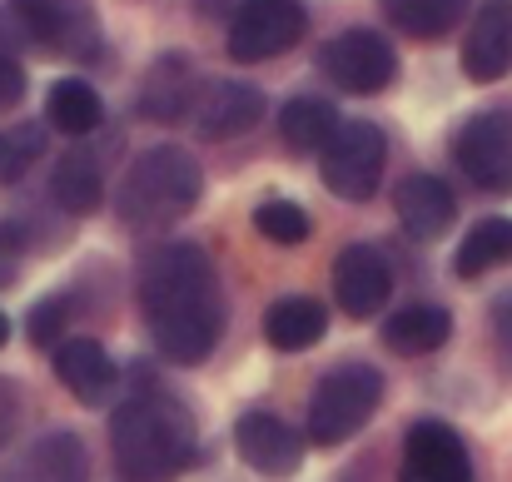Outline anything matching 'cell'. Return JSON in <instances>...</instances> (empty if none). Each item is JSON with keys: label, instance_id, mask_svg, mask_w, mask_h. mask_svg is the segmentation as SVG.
Here are the masks:
<instances>
[{"label": "cell", "instance_id": "6da1fadb", "mask_svg": "<svg viewBox=\"0 0 512 482\" xmlns=\"http://www.w3.org/2000/svg\"><path fill=\"white\" fill-rule=\"evenodd\" d=\"M140 314L155 333V348L199 368L219 333H224V294H219V274L209 264V254L199 244H160L140 259Z\"/></svg>", "mask_w": 512, "mask_h": 482}, {"label": "cell", "instance_id": "7a4b0ae2", "mask_svg": "<svg viewBox=\"0 0 512 482\" xmlns=\"http://www.w3.org/2000/svg\"><path fill=\"white\" fill-rule=\"evenodd\" d=\"M110 453L125 482H174L194 463V418L170 393H140L115 408Z\"/></svg>", "mask_w": 512, "mask_h": 482}, {"label": "cell", "instance_id": "3957f363", "mask_svg": "<svg viewBox=\"0 0 512 482\" xmlns=\"http://www.w3.org/2000/svg\"><path fill=\"white\" fill-rule=\"evenodd\" d=\"M204 194V169L179 145H155L125 169L115 209L130 229H170Z\"/></svg>", "mask_w": 512, "mask_h": 482}, {"label": "cell", "instance_id": "277c9868", "mask_svg": "<svg viewBox=\"0 0 512 482\" xmlns=\"http://www.w3.org/2000/svg\"><path fill=\"white\" fill-rule=\"evenodd\" d=\"M383 373L373 363H343V368H329L309 398V418H304V433L309 443L319 448H339L348 443L358 428H368V418L378 413L383 403Z\"/></svg>", "mask_w": 512, "mask_h": 482}, {"label": "cell", "instance_id": "5b68a950", "mask_svg": "<svg viewBox=\"0 0 512 482\" xmlns=\"http://www.w3.org/2000/svg\"><path fill=\"white\" fill-rule=\"evenodd\" d=\"M383 164H388V140L373 120H339V130L319 150V174L329 194H339L348 204H363L378 194Z\"/></svg>", "mask_w": 512, "mask_h": 482}, {"label": "cell", "instance_id": "8992f818", "mask_svg": "<svg viewBox=\"0 0 512 482\" xmlns=\"http://www.w3.org/2000/svg\"><path fill=\"white\" fill-rule=\"evenodd\" d=\"M10 20L25 40H35L50 55H70V60L100 55L95 0H10Z\"/></svg>", "mask_w": 512, "mask_h": 482}, {"label": "cell", "instance_id": "52a82bcc", "mask_svg": "<svg viewBox=\"0 0 512 482\" xmlns=\"http://www.w3.org/2000/svg\"><path fill=\"white\" fill-rule=\"evenodd\" d=\"M304 25H309L304 0H244L229 25V55L239 65L274 60L304 40Z\"/></svg>", "mask_w": 512, "mask_h": 482}, {"label": "cell", "instance_id": "ba28073f", "mask_svg": "<svg viewBox=\"0 0 512 482\" xmlns=\"http://www.w3.org/2000/svg\"><path fill=\"white\" fill-rule=\"evenodd\" d=\"M319 70L348 95H378L398 80V50L378 30H343L319 50Z\"/></svg>", "mask_w": 512, "mask_h": 482}, {"label": "cell", "instance_id": "9c48e42d", "mask_svg": "<svg viewBox=\"0 0 512 482\" xmlns=\"http://www.w3.org/2000/svg\"><path fill=\"white\" fill-rule=\"evenodd\" d=\"M453 160L478 189L512 194V110H483L463 120L453 135Z\"/></svg>", "mask_w": 512, "mask_h": 482}, {"label": "cell", "instance_id": "30bf717a", "mask_svg": "<svg viewBox=\"0 0 512 482\" xmlns=\"http://www.w3.org/2000/svg\"><path fill=\"white\" fill-rule=\"evenodd\" d=\"M398 482H473V458H468L463 438L448 423L418 418L403 438Z\"/></svg>", "mask_w": 512, "mask_h": 482}, {"label": "cell", "instance_id": "8fae6325", "mask_svg": "<svg viewBox=\"0 0 512 482\" xmlns=\"http://www.w3.org/2000/svg\"><path fill=\"white\" fill-rule=\"evenodd\" d=\"M234 448L259 478H294L304 468V433L264 408H254L234 423Z\"/></svg>", "mask_w": 512, "mask_h": 482}, {"label": "cell", "instance_id": "7c38bea8", "mask_svg": "<svg viewBox=\"0 0 512 482\" xmlns=\"http://www.w3.org/2000/svg\"><path fill=\"white\" fill-rule=\"evenodd\" d=\"M393 294V274L388 259L373 244H348L334 259V299L348 319H373Z\"/></svg>", "mask_w": 512, "mask_h": 482}, {"label": "cell", "instance_id": "4fadbf2b", "mask_svg": "<svg viewBox=\"0 0 512 482\" xmlns=\"http://www.w3.org/2000/svg\"><path fill=\"white\" fill-rule=\"evenodd\" d=\"M189 115H194V130L204 140H239L264 120V95L244 80H214L199 90Z\"/></svg>", "mask_w": 512, "mask_h": 482}, {"label": "cell", "instance_id": "5bb4252c", "mask_svg": "<svg viewBox=\"0 0 512 482\" xmlns=\"http://www.w3.org/2000/svg\"><path fill=\"white\" fill-rule=\"evenodd\" d=\"M50 363H55V378L70 388L75 403L105 408V403L115 398L120 368H115V358H110L95 338H60V343L50 348Z\"/></svg>", "mask_w": 512, "mask_h": 482}, {"label": "cell", "instance_id": "9a60e30c", "mask_svg": "<svg viewBox=\"0 0 512 482\" xmlns=\"http://www.w3.org/2000/svg\"><path fill=\"white\" fill-rule=\"evenodd\" d=\"M512 70V5L508 0H488L478 5L468 40H463V75L473 85H493Z\"/></svg>", "mask_w": 512, "mask_h": 482}, {"label": "cell", "instance_id": "2e32d148", "mask_svg": "<svg viewBox=\"0 0 512 482\" xmlns=\"http://www.w3.org/2000/svg\"><path fill=\"white\" fill-rule=\"evenodd\" d=\"M0 482H90L85 443L65 428H50L0 473Z\"/></svg>", "mask_w": 512, "mask_h": 482}, {"label": "cell", "instance_id": "e0dca14e", "mask_svg": "<svg viewBox=\"0 0 512 482\" xmlns=\"http://www.w3.org/2000/svg\"><path fill=\"white\" fill-rule=\"evenodd\" d=\"M393 209H398V224L413 239H443L458 219V199L438 174H408L393 194Z\"/></svg>", "mask_w": 512, "mask_h": 482}, {"label": "cell", "instance_id": "ac0fdd59", "mask_svg": "<svg viewBox=\"0 0 512 482\" xmlns=\"http://www.w3.org/2000/svg\"><path fill=\"white\" fill-rule=\"evenodd\" d=\"M189 105H194V70H189V60L184 55H160L155 70L140 85V115L170 125Z\"/></svg>", "mask_w": 512, "mask_h": 482}, {"label": "cell", "instance_id": "d6986e66", "mask_svg": "<svg viewBox=\"0 0 512 482\" xmlns=\"http://www.w3.org/2000/svg\"><path fill=\"white\" fill-rule=\"evenodd\" d=\"M448 338H453V319L438 304H408V309H398V314L383 319V343L393 353H403V358L438 353Z\"/></svg>", "mask_w": 512, "mask_h": 482}, {"label": "cell", "instance_id": "ffe728a7", "mask_svg": "<svg viewBox=\"0 0 512 482\" xmlns=\"http://www.w3.org/2000/svg\"><path fill=\"white\" fill-rule=\"evenodd\" d=\"M329 333V309L319 299H279L269 314H264V338L279 348V353H304L314 348L319 338Z\"/></svg>", "mask_w": 512, "mask_h": 482}, {"label": "cell", "instance_id": "44dd1931", "mask_svg": "<svg viewBox=\"0 0 512 482\" xmlns=\"http://www.w3.org/2000/svg\"><path fill=\"white\" fill-rule=\"evenodd\" d=\"M50 194L65 214H95L100 199H105V174H100V160L90 150H65L55 174H50Z\"/></svg>", "mask_w": 512, "mask_h": 482}, {"label": "cell", "instance_id": "7402d4cb", "mask_svg": "<svg viewBox=\"0 0 512 482\" xmlns=\"http://www.w3.org/2000/svg\"><path fill=\"white\" fill-rule=\"evenodd\" d=\"M498 264H512V219H478L468 234H463V244H458V254H453V274L458 279H483L488 269H498Z\"/></svg>", "mask_w": 512, "mask_h": 482}, {"label": "cell", "instance_id": "603a6c76", "mask_svg": "<svg viewBox=\"0 0 512 482\" xmlns=\"http://www.w3.org/2000/svg\"><path fill=\"white\" fill-rule=\"evenodd\" d=\"M334 130H339V110H334L329 100H319V95H294V100L279 110V135H284V145L299 150V155L324 150Z\"/></svg>", "mask_w": 512, "mask_h": 482}, {"label": "cell", "instance_id": "cb8c5ba5", "mask_svg": "<svg viewBox=\"0 0 512 482\" xmlns=\"http://www.w3.org/2000/svg\"><path fill=\"white\" fill-rule=\"evenodd\" d=\"M45 120L60 135H90L105 120V105H100V95L85 80H55L50 95H45Z\"/></svg>", "mask_w": 512, "mask_h": 482}, {"label": "cell", "instance_id": "d4e9b609", "mask_svg": "<svg viewBox=\"0 0 512 482\" xmlns=\"http://www.w3.org/2000/svg\"><path fill=\"white\" fill-rule=\"evenodd\" d=\"M383 10H388V20L403 35H413V40H443L463 20L468 0H383Z\"/></svg>", "mask_w": 512, "mask_h": 482}, {"label": "cell", "instance_id": "484cf974", "mask_svg": "<svg viewBox=\"0 0 512 482\" xmlns=\"http://www.w3.org/2000/svg\"><path fill=\"white\" fill-rule=\"evenodd\" d=\"M254 229H259L269 244H304V239L314 234V219H309V209L294 204V199H264V204L254 209Z\"/></svg>", "mask_w": 512, "mask_h": 482}, {"label": "cell", "instance_id": "4316f807", "mask_svg": "<svg viewBox=\"0 0 512 482\" xmlns=\"http://www.w3.org/2000/svg\"><path fill=\"white\" fill-rule=\"evenodd\" d=\"M45 155V130L40 125H5L0 130V184L25 179V169Z\"/></svg>", "mask_w": 512, "mask_h": 482}, {"label": "cell", "instance_id": "83f0119b", "mask_svg": "<svg viewBox=\"0 0 512 482\" xmlns=\"http://www.w3.org/2000/svg\"><path fill=\"white\" fill-rule=\"evenodd\" d=\"M70 314H75L70 294H50V299H40V304L30 309V319H25L30 343H35V348H55V343L65 338V328H70Z\"/></svg>", "mask_w": 512, "mask_h": 482}, {"label": "cell", "instance_id": "f1b7e54d", "mask_svg": "<svg viewBox=\"0 0 512 482\" xmlns=\"http://www.w3.org/2000/svg\"><path fill=\"white\" fill-rule=\"evenodd\" d=\"M20 254H25V239H20V229L0 224V289H10V284L20 279Z\"/></svg>", "mask_w": 512, "mask_h": 482}, {"label": "cell", "instance_id": "f546056e", "mask_svg": "<svg viewBox=\"0 0 512 482\" xmlns=\"http://www.w3.org/2000/svg\"><path fill=\"white\" fill-rule=\"evenodd\" d=\"M25 100V70H20V60L15 55H5L0 50V115L5 110H15Z\"/></svg>", "mask_w": 512, "mask_h": 482}, {"label": "cell", "instance_id": "4dcf8cb0", "mask_svg": "<svg viewBox=\"0 0 512 482\" xmlns=\"http://www.w3.org/2000/svg\"><path fill=\"white\" fill-rule=\"evenodd\" d=\"M15 428H20V393L10 378H0V448L15 438Z\"/></svg>", "mask_w": 512, "mask_h": 482}, {"label": "cell", "instance_id": "1f68e13d", "mask_svg": "<svg viewBox=\"0 0 512 482\" xmlns=\"http://www.w3.org/2000/svg\"><path fill=\"white\" fill-rule=\"evenodd\" d=\"M15 35H20V30H15V25L0 15V50H5V55H15Z\"/></svg>", "mask_w": 512, "mask_h": 482}, {"label": "cell", "instance_id": "d6a6232c", "mask_svg": "<svg viewBox=\"0 0 512 482\" xmlns=\"http://www.w3.org/2000/svg\"><path fill=\"white\" fill-rule=\"evenodd\" d=\"M5 338H10V319H5V309H0V348H5Z\"/></svg>", "mask_w": 512, "mask_h": 482}]
</instances>
